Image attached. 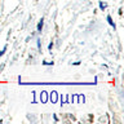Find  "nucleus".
I'll list each match as a JSON object with an SVG mask.
<instances>
[{
    "label": "nucleus",
    "mask_w": 124,
    "mask_h": 124,
    "mask_svg": "<svg viewBox=\"0 0 124 124\" xmlns=\"http://www.w3.org/2000/svg\"><path fill=\"white\" fill-rule=\"evenodd\" d=\"M51 100H52V102H56V100H57V92H52Z\"/></svg>",
    "instance_id": "obj_1"
},
{
    "label": "nucleus",
    "mask_w": 124,
    "mask_h": 124,
    "mask_svg": "<svg viewBox=\"0 0 124 124\" xmlns=\"http://www.w3.org/2000/svg\"><path fill=\"white\" fill-rule=\"evenodd\" d=\"M41 101H43V102L47 101V92H41Z\"/></svg>",
    "instance_id": "obj_2"
},
{
    "label": "nucleus",
    "mask_w": 124,
    "mask_h": 124,
    "mask_svg": "<svg viewBox=\"0 0 124 124\" xmlns=\"http://www.w3.org/2000/svg\"><path fill=\"white\" fill-rule=\"evenodd\" d=\"M41 27H43V21H40L39 25H37V29H39V30H41Z\"/></svg>",
    "instance_id": "obj_3"
},
{
    "label": "nucleus",
    "mask_w": 124,
    "mask_h": 124,
    "mask_svg": "<svg viewBox=\"0 0 124 124\" xmlns=\"http://www.w3.org/2000/svg\"><path fill=\"white\" fill-rule=\"evenodd\" d=\"M107 20H109V22H110V25H112V21H111V17H107Z\"/></svg>",
    "instance_id": "obj_4"
}]
</instances>
